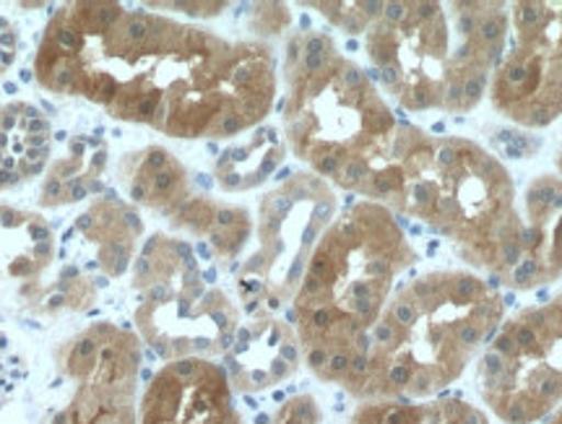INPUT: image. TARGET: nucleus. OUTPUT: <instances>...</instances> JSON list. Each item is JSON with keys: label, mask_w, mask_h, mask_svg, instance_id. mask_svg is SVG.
Wrapping results in <instances>:
<instances>
[{"label": "nucleus", "mask_w": 562, "mask_h": 424, "mask_svg": "<svg viewBox=\"0 0 562 424\" xmlns=\"http://www.w3.org/2000/svg\"><path fill=\"white\" fill-rule=\"evenodd\" d=\"M474 386L505 424L544 422L562 404V292L503 321L476 359Z\"/></svg>", "instance_id": "nucleus-8"}, {"label": "nucleus", "mask_w": 562, "mask_h": 424, "mask_svg": "<svg viewBox=\"0 0 562 424\" xmlns=\"http://www.w3.org/2000/svg\"><path fill=\"white\" fill-rule=\"evenodd\" d=\"M136 424H245L224 365L188 357L165 362L138 399Z\"/></svg>", "instance_id": "nucleus-12"}, {"label": "nucleus", "mask_w": 562, "mask_h": 424, "mask_svg": "<svg viewBox=\"0 0 562 424\" xmlns=\"http://www.w3.org/2000/svg\"><path fill=\"white\" fill-rule=\"evenodd\" d=\"M256 424H323V412L311 393H300L286 399L273 414L261 416Z\"/></svg>", "instance_id": "nucleus-21"}, {"label": "nucleus", "mask_w": 562, "mask_h": 424, "mask_svg": "<svg viewBox=\"0 0 562 424\" xmlns=\"http://www.w3.org/2000/svg\"><path fill=\"white\" fill-rule=\"evenodd\" d=\"M286 154V141L273 125H258L250 131L245 144L224 148L214 165V178L224 193H245L263 186L281 167Z\"/></svg>", "instance_id": "nucleus-17"}, {"label": "nucleus", "mask_w": 562, "mask_h": 424, "mask_svg": "<svg viewBox=\"0 0 562 424\" xmlns=\"http://www.w3.org/2000/svg\"><path fill=\"white\" fill-rule=\"evenodd\" d=\"M562 277V178L539 175L524 193L521 247L508 277L510 289L531 292Z\"/></svg>", "instance_id": "nucleus-14"}, {"label": "nucleus", "mask_w": 562, "mask_h": 424, "mask_svg": "<svg viewBox=\"0 0 562 424\" xmlns=\"http://www.w3.org/2000/svg\"><path fill=\"white\" fill-rule=\"evenodd\" d=\"M490 102L521 129L562 115V0L510 3L508 42L490 79Z\"/></svg>", "instance_id": "nucleus-10"}, {"label": "nucleus", "mask_w": 562, "mask_h": 424, "mask_svg": "<svg viewBox=\"0 0 562 424\" xmlns=\"http://www.w3.org/2000/svg\"><path fill=\"white\" fill-rule=\"evenodd\" d=\"M60 370L74 395L53 424H136L144 352L136 334L94 323L60 349Z\"/></svg>", "instance_id": "nucleus-11"}, {"label": "nucleus", "mask_w": 562, "mask_h": 424, "mask_svg": "<svg viewBox=\"0 0 562 424\" xmlns=\"http://www.w3.org/2000/svg\"><path fill=\"white\" fill-rule=\"evenodd\" d=\"M508 30L503 0H393L364 32V49L404 110L463 115L487 94Z\"/></svg>", "instance_id": "nucleus-6"}, {"label": "nucleus", "mask_w": 562, "mask_h": 424, "mask_svg": "<svg viewBox=\"0 0 562 424\" xmlns=\"http://www.w3.org/2000/svg\"><path fill=\"white\" fill-rule=\"evenodd\" d=\"M76 232L100 245V266L110 277H121L131 264L136 237L144 232L136 211L108 193L94 209L76 219Z\"/></svg>", "instance_id": "nucleus-19"}, {"label": "nucleus", "mask_w": 562, "mask_h": 424, "mask_svg": "<svg viewBox=\"0 0 562 424\" xmlns=\"http://www.w3.org/2000/svg\"><path fill=\"white\" fill-rule=\"evenodd\" d=\"M300 342L294 328L269 310L248 313L235 344L224 355L229 383L240 393H261L290 380L300 367Z\"/></svg>", "instance_id": "nucleus-13"}, {"label": "nucleus", "mask_w": 562, "mask_h": 424, "mask_svg": "<svg viewBox=\"0 0 562 424\" xmlns=\"http://www.w3.org/2000/svg\"><path fill=\"white\" fill-rule=\"evenodd\" d=\"M281 125L290 152L313 175L368 198L389 165L398 120L364 70L334 37L302 26L286 40Z\"/></svg>", "instance_id": "nucleus-5"}, {"label": "nucleus", "mask_w": 562, "mask_h": 424, "mask_svg": "<svg viewBox=\"0 0 562 424\" xmlns=\"http://www.w3.org/2000/svg\"><path fill=\"white\" fill-rule=\"evenodd\" d=\"M307 9H318L323 16L347 34H362L383 13L381 0H349V3H302Z\"/></svg>", "instance_id": "nucleus-20"}, {"label": "nucleus", "mask_w": 562, "mask_h": 424, "mask_svg": "<svg viewBox=\"0 0 562 424\" xmlns=\"http://www.w3.org/2000/svg\"><path fill=\"white\" fill-rule=\"evenodd\" d=\"M558 169H560V178H562V144H560V154H558Z\"/></svg>", "instance_id": "nucleus-25"}, {"label": "nucleus", "mask_w": 562, "mask_h": 424, "mask_svg": "<svg viewBox=\"0 0 562 424\" xmlns=\"http://www.w3.org/2000/svg\"><path fill=\"white\" fill-rule=\"evenodd\" d=\"M133 287L144 289L136 310L138 336L165 362L224 357L235 344L240 308L206 281L186 239L154 235L136 260Z\"/></svg>", "instance_id": "nucleus-7"}, {"label": "nucleus", "mask_w": 562, "mask_h": 424, "mask_svg": "<svg viewBox=\"0 0 562 424\" xmlns=\"http://www.w3.org/2000/svg\"><path fill=\"white\" fill-rule=\"evenodd\" d=\"M417 260L398 216L383 203H347L323 230L286 308L300 355L321 383L347 380L396 279Z\"/></svg>", "instance_id": "nucleus-4"}, {"label": "nucleus", "mask_w": 562, "mask_h": 424, "mask_svg": "<svg viewBox=\"0 0 562 424\" xmlns=\"http://www.w3.org/2000/svg\"><path fill=\"white\" fill-rule=\"evenodd\" d=\"M175 227L191 232L220 264H232L252 235L248 209L195 193L170 216Z\"/></svg>", "instance_id": "nucleus-16"}, {"label": "nucleus", "mask_w": 562, "mask_h": 424, "mask_svg": "<svg viewBox=\"0 0 562 424\" xmlns=\"http://www.w3.org/2000/svg\"><path fill=\"white\" fill-rule=\"evenodd\" d=\"M339 198L331 182L313 172H297L277 190L266 193L258 207V250L237 274V292L245 315L269 310L277 315L290 308L307 258L323 230L336 219Z\"/></svg>", "instance_id": "nucleus-9"}, {"label": "nucleus", "mask_w": 562, "mask_h": 424, "mask_svg": "<svg viewBox=\"0 0 562 424\" xmlns=\"http://www.w3.org/2000/svg\"><path fill=\"white\" fill-rule=\"evenodd\" d=\"M159 5L161 9H175L180 13H188V16H195V19H211V16H220L229 3H159Z\"/></svg>", "instance_id": "nucleus-23"}, {"label": "nucleus", "mask_w": 562, "mask_h": 424, "mask_svg": "<svg viewBox=\"0 0 562 424\" xmlns=\"http://www.w3.org/2000/svg\"><path fill=\"white\" fill-rule=\"evenodd\" d=\"M349 424H492L484 409L456 399H378L360 401L349 416Z\"/></svg>", "instance_id": "nucleus-18"}, {"label": "nucleus", "mask_w": 562, "mask_h": 424, "mask_svg": "<svg viewBox=\"0 0 562 424\" xmlns=\"http://www.w3.org/2000/svg\"><path fill=\"white\" fill-rule=\"evenodd\" d=\"M34 70L47 91L83 97L110 118L182 141L256 131L279 89L277 58L261 40H227L100 0L53 13Z\"/></svg>", "instance_id": "nucleus-1"}, {"label": "nucleus", "mask_w": 562, "mask_h": 424, "mask_svg": "<svg viewBox=\"0 0 562 424\" xmlns=\"http://www.w3.org/2000/svg\"><path fill=\"white\" fill-rule=\"evenodd\" d=\"M505 308L501 289L461 268L398 284L341 388L357 401L435 399L480 359Z\"/></svg>", "instance_id": "nucleus-2"}, {"label": "nucleus", "mask_w": 562, "mask_h": 424, "mask_svg": "<svg viewBox=\"0 0 562 424\" xmlns=\"http://www.w3.org/2000/svg\"><path fill=\"white\" fill-rule=\"evenodd\" d=\"M368 201L398 219H419L461 260L508 281L521 247V211L510 172L487 148L461 136H430L398 123L389 165Z\"/></svg>", "instance_id": "nucleus-3"}, {"label": "nucleus", "mask_w": 562, "mask_h": 424, "mask_svg": "<svg viewBox=\"0 0 562 424\" xmlns=\"http://www.w3.org/2000/svg\"><path fill=\"white\" fill-rule=\"evenodd\" d=\"M117 178L133 201L159 211L167 219L195 196L186 165L161 146L128 154L117 167Z\"/></svg>", "instance_id": "nucleus-15"}, {"label": "nucleus", "mask_w": 562, "mask_h": 424, "mask_svg": "<svg viewBox=\"0 0 562 424\" xmlns=\"http://www.w3.org/2000/svg\"><path fill=\"white\" fill-rule=\"evenodd\" d=\"M544 424H562V404H560L558 409H554V412H552L550 416H547Z\"/></svg>", "instance_id": "nucleus-24"}, {"label": "nucleus", "mask_w": 562, "mask_h": 424, "mask_svg": "<svg viewBox=\"0 0 562 424\" xmlns=\"http://www.w3.org/2000/svg\"><path fill=\"white\" fill-rule=\"evenodd\" d=\"M252 9V30L266 34H281L290 26V11L281 3H258Z\"/></svg>", "instance_id": "nucleus-22"}]
</instances>
